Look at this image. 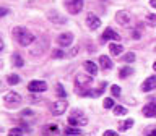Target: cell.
<instances>
[{
  "label": "cell",
  "mask_w": 156,
  "mask_h": 136,
  "mask_svg": "<svg viewBox=\"0 0 156 136\" xmlns=\"http://www.w3.org/2000/svg\"><path fill=\"white\" fill-rule=\"evenodd\" d=\"M115 21H117V24H120L124 28H130L133 24V16L127 10H120V12L115 13Z\"/></svg>",
  "instance_id": "cell-1"
},
{
  "label": "cell",
  "mask_w": 156,
  "mask_h": 136,
  "mask_svg": "<svg viewBox=\"0 0 156 136\" xmlns=\"http://www.w3.org/2000/svg\"><path fill=\"white\" fill-rule=\"evenodd\" d=\"M86 121H88V118H86V117L81 114L80 110H73L72 114H70V117H68V123L73 125V126H81V125H86Z\"/></svg>",
  "instance_id": "cell-2"
},
{
  "label": "cell",
  "mask_w": 156,
  "mask_h": 136,
  "mask_svg": "<svg viewBox=\"0 0 156 136\" xmlns=\"http://www.w3.org/2000/svg\"><path fill=\"white\" fill-rule=\"evenodd\" d=\"M47 46H49V41H47V37H41L39 41H36V44H34V47L29 50V53L31 55H34V57H37V55H42L44 53V50L47 49Z\"/></svg>",
  "instance_id": "cell-3"
},
{
  "label": "cell",
  "mask_w": 156,
  "mask_h": 136,
  "mask_svg": "<svg viewBox=\"0 0 156 136\" xmlns=\"http://www.w3.org/2000/svg\"><path fill=\"white\" fill-rule=\"evenodd\" d=\"M65 8L68 10V13L78 15L83 8V0H65Z\"/></svg>",
  "instance_id": "cell-4"
},
{
  "label": "cell",
  "mask_w": 156,
  "mask_h": 136,
  "mask_svg": "<svg viewBox=\"0 0 156 136\" xmlns=\"http://www.w3.org/2000/svg\"><path fill=\"white\" fill-rule=\"evenodd\" d=\"M67 107H68V104H67V100L63 99V97H62V99H58V100H55V102L52 104V107H51L52 115H55V117H57V115H62L63 112L67 110Z\"/></svg>",
  "instance_id": "cell-5"
},
{
  "label": "cell",
  "mask_w": 156,
  "mask_h": 136,
  "mask_svg": "<svg viewBox=\"0 0 156 136\" xmlns=\"http://www.w3.org/2000/svg\"><path fill=\"white\" fill-rule=\"evenodd\" d=\"M46 89H47V83L46 81L34 80V81H29V84H28V91L29 92H44Z\"/></svg>",
  "instance_id": "cell-6"
},
{
  "label": "cell",
  "mask_w": 156,
  "mask_h": 136,
  "mask_svg": "<svg viewBox=\"0 0 156 136\" xmlns=\"http://www.w3.org/2000/svg\"><path fill=\"white\" fill-rule=\"evenodd\" d=\"M3 99H5V104L8 107H15L21 102V96H20L18 92H8V94H5Z\"/></svg>",
  "instance_id": "cell-7"
},
{
  "label": "cell",
  "mask_w": 156,
  "mask_h": 136,
  "mask_svg": "<svg viewBox=\"0 0 156 136\" xmlns=\"http://www.w3.org/2000/svg\"><path fill=\"white\" fill-rule=\"evenodd\" d=\"M18 39V42L21 44V46H24V47H28V46H31V44L36 41V37H34V34H31L29 31H24L21 36H18L16 37Z\"/></svg>",
  "instance_id": "cell-8"
},
{
  "label": "cell",
  "mask_w": 156,
  "mask_h": 136,
  "mask_svg": "<svg viewBox=\"0 0 156 136\" xmlns=\"http://www.w3.org/2000/svg\"><path fill=\"white\" fill-rule=\"evenodd\" d=\"M57 42H58V46H62V47L70 46V44L73 42V34L72 32H62V34H58Z\"/></svg>",
  "instance_id": "cell-9"
},
{
  "label": "cell",
  "mask_w": 156,
  "mask_h": 136,
  "mask_svg": "<svg viewBox=\"0 0 156 136\" xmlns=\"http://www.w3.org/2000/svg\"><path fill=\"white\" fill-rule=\"evenodd\" d=\"M86 24H88L90 29H98L101 26V19L98 18L94 13H88L86 15Z\"/></svg>",
  "instance_id": "cell-10"
},
{
  "label": "cell",
  "mask_w": 156,
  "mask_h": 136,
  "mask_svg": "<svg viewBox=\"0 0 156 136\" xmlns=\"http://www.w3.org/2000/svg\"><path fill=\"white\" fill-rule=\"evenodd\" d=\"M102 41H120V34H117L112 28H106L102 32Z\"/></svg>",
  "instance_id": "cell-11"
},
{
  "label": "cell",
  "mask_w": 156,
  "mask_h": 136,
  "mask_svg": "<svg viewBox=\"0 0 156 136\" xmlns=\"http://www.w3.org/2000/svg\"><path fill=\"white\" fill-rule=\"evenodd\" d=\"M143 115L145 117H150V118H156V100H151L150 104H146L143 107Z\"/></svg>",
  "instance_id": "cell-12"
},
{
  "label": "cell",
  "mask_w": 156,
  "mask_h": 136,
  "mask_svg": "<svg viewBox=\"0 0 156 136\" xmlns=\"http://www.w3.org/2000/svg\"><path fill=\"white\" fill-rule=\"evenodd\" d=\"M85 84H86V86L91 84V76H86V75H83V73L76 75V76H75V86H76V87H83Z\"/></svg>",
  "instance_id": "cell-13"
},
{
  "label": "cell",
  "mask_w": 156,
  "mask_h": 136,
  "mask_svg": "<svg viewBox=\"0 0 156 136\" xmlns=\"http://www.w3.org/2000/svg\"><path fill=\"white\" fill-rule=\"evenodd\" d=\"M156 87V75L154 76H150L148 80L143 81V84H141V91L148 92V91H153Z\"/></svg>",
  "instance_id": "cell-14"
},
{
  "label": "cell",
  "mask_w": 156,
  "mask_h": 136,
  "mask_svg": "<svg viewBox=\"0 0 156 136\" xmlns=\"http://www.w3.org/2000/svg\"><path fill=\"white\" fill-rule=\"evenodd\" d=\"M47 18L51 19L52 23H55V24H63V23H67V19L62 16V15H58L57 12H49L47 13Z\"/></svg>",
  "instance_id": "cell-15"
},
{
  "label": "cell",
  "mask_w": 156,
  "mask_h": 136,
  "mask_svg": "<svg viewBox=\"0 0 156 136\" xmlns=\"http://www.w3.org/2000/svg\"><path fill=\"white\" fill-rule=\"evenodd\" d=\"M99 65H101L102 70H111V68H112V62H111V58L107 55H101L99 57Z\"/></svg>",
  "instance_id": "cell-16"
},
{
  "label": "cell",
  "mask_w": 156,
  "mask_h": 136,
  "mask_svg": "<svg viewBox=\"0 0 156 136\" xmlns=\"http://www.w3.org/2000/svg\"><path fill=\"white\" fill-rule=\"evenodd\" d=\"M85 70L90 73L91 76H94V75H98V65L96 63H93V62H85Z\"/></svg>",
  "instance_id": "cell-17"
},
{
  "label": "cell",
  "mask_w": 156,
  "mask_h": 136,
  "mask_svg": "<svg viewBox=\"0 0 156 136\" xmlns=\"http://www.w3.org/2000/svg\"><path fill=\"white\" fill-rule=\"evenodd\" d=\"M109 50L112 55H120L122 52H124V47L120 46V44H112L111 42V46H109Z\"/></svg>",
  "instance_id": "cell-18"
},
{
  "label": "cell",
  "mask_w": 156,
  "mask_h": 136,
  "mask_svg": "<svg viewBox=\"0 0 156 136\" xmlns=\"http://www.w3.org/2000/svg\"><path fill=\"white\" fill-rule=\"evenodd\" d=\"M12 60H13V65H15V66H23V65H24L23 57L20 55V53H13V55H12Z\"/></svg>",
  "instance_id": "cell-19"
},
{
  "label": "cell",
  "mask_w": 156,
  "mask_h": 136,
  "mask_svg": "<svg viewBox=\"0 0 156 136\" xmlns=\"http://www.w3.org/2000/svg\"><path fill=\"white\" fill-rule=\"evenodd\" d=\"M132 73H133V70H132L130 66H124V68H120V70H119V76L120 78H127V76H130Z\"/></svg>",
  "instance_id": "cell-20"
},
{
  "label": "cell",
  "mask_w": 156,
  "mask_h": 136,
  "mask_svg": "<svg viewBox=\"0 0 156 136\" xmlns=\"http://www.w3.org/2000/svg\"><path fill=\"white\" fill-rule=\"evenodd\" d=\"M132 125H133V120H132V118H129V120L122 121V123L119 125V130H120V131H125V130L132 128Z\"/></svg>",
  "instance_id": "cell-21"
},
{
  "label": "cell",
  "mask_w": 156,
  "mask_h": 136,
  "mask_svg": "<svg viewBox=\"0 0 156 136\" xmlns=\"http://www.w3.org/2000/svg\"><path fill=\"white\" fill-rule=\"evenodd\" d=\"M65 134H81V130L80 128H75V126H68V128H65V131H63Z\"/></svg>",
  "instance_id": "cell-22"
},
{
  "label": "cell",
  "mask_w": 156,
  "mask_h": 136,
  "mask_svg": "<svg viewBox=\"0 0 156 136\" xmlns=\"http://www.w3.org/2000/svg\"><path fill=\"white\" fill-rule=\"evenodd\" d=\"M122 60H124V62H127V63H132V62H135V53H133V52H129V53H125Z\"/></svg>",
  "instance_id": "cell-23"
},
{
  "label": "cell",
  "mask_w": 156,
  "mask_h": 136,
  "mask_svg": "<svg viewBox=\"0 0 156 136\" xmlns=\"http://www.w3.org/2000/svg\"><path fill=\"white\" fill-rule=\"evenodd\" d=\"M114 114L115 115H125L127 114V109H125V107H122V105H115L114 107Z\"/></svg>",
  "instance_id": "cell-24"
},
{
  "label": "cell",
  "mask_w": 156,
  "mask_h": 136,
  "mask_svg": "<svg viewBox=\"0 0 156 136\" xmlns=\"http://www.w3.org/2000/svg\"><path fill=\"white\" fill-rule=\"evenodd\" d=\"M146 23H148L151 28H154L156 26V15H148V16H146Z\"/></svg>",
  "instance_id": "cell-25"
},
{
  "label": "cell",
  "mask_w": 156,
  "mask_h": 136,
  "mask_svg": "<svg viewBox=\"0 0 156 136\" xmlns=\"http://www.w3.org/2000/svg\"><path fill=\"white\" fill-rule=\"evenodd\" d=\"M102 105H104V109H112V107H114V99L107 97V99H104V102H102Z\"/></svg>",
  "instance_id": "cell-26"
},
{
  "label": "cell",
  "mask_w": 156,
  "mask_h": 136,
  "mask_svg": "<svg viewBox=\"0 0 156 136\" xmlns=\"http://www.w3.org/2000/svg\"><path fill=\"white\" fill-rule=\"evenodd\" d=\"M7 80H8L10 84H18V83H20V76L18 75H10Z\"/></svg>",
  "instance_id": "cell-27"
},
{
  "label": "cell",
  "mask_w": 156,
  "mask_h": 136,
  "mask_svg": "<svg viewBox=\"0 0 156 136\" xmlns=\"http://www.w3.org/2000/svg\"><path fill=\"white\" fill-rule=\"evenodd\" d=\"M111 92H112V96H114V97H119L120 96V87L117 84H112L111 86Z\"/></svg>",
  "instance_id": "cell-28"
},
{
  "label": "cell",
  "mask_w": 156,
  "mask_h": 136,
  "mask_svg": "<svg viewBox=\"0 0 156 136\" xmlns=\"http://www.w3.org/2000/svg\"><path fill=\"white\" fill-rule=\"evenodd\" d=\"M24 31H26L24 28H15V29H13V36H15V37H18V36H21Z\"/></svg>",
  "instance_id": "cell-29"
},
{
  "label": "cell",
  "mask_w": 156,
  "mask_h": 136,
  "mask_svg": "<svg viewBox=\"0 0 156 136\" xmlns=\"http://www.w3.org/2000/svg\"><path fill=\"white\" fill-rule=\"evenodd\" d=\"M57 94L60 96V97H65V96H67V94H65V89H63L62 84H57Z\"/></svg>",
  "instance_id": "cell-30"
},
{
  "label": "cell",
  "mask_w": 156,
  "mask_h": 136,
  "mask_svg": "<svg viewBox=\"0 0 156 136\" xmlns=\"http://www.w3.org/2000/svg\"><path fill=\"white\" fill-rule=\"evenodd\" d=\"M8 133H10V134H23L24 130H21V128H12Z\"/></svg>",
  "instance_id": "cell-31"
},
{
  "label": "cell",
  "mask_w": 156,
  "mask_h": 136,
  "mask_svg": "<svg viewBox=\"0 0 156 136\" xmlns=\"http://www.w3.org/2000/svg\"><path fill=\"white\" fill-rule=\"evenodd\" d=\"M63 55H65V53H63L62 50H58V49H57V50H54V52H52V57H54V58H62Z\"/></svg>",
  "instance_id": "cell-32"
},
{
  "label": "cell",
  "mask_w": 156,
  "mask_h": 136,
  "mask_svg": "<svg viewBox=\"0 0 156 136\" xmlns=\"http://www.w3.org/2000/svg\"><path fill=\"white\" fill-rule=\"evenodd\" d=\"M10 10L8 8H5V7H0V16H5V15H8Z\"/></svg>",
  "instance_id": "cell-33"
},
{
  "label": "cell",
  "mask_w": 156,
  "mask_h": 136,
  "mask_svg": "<svg viewBox=\"0 0 156 136\" xmlns=\"http://www.w3.org/2000/svg\"><path fill=\"white\" fill-rule=\"evenodd\" d=\"M47 131H51V133H57L58 128H57L55 125H49V130H47Z\"/></svg>",
  "instance_id": "cell-34"
},
{
  "label": "cell",
  "mask_w": 156,
  "mask_h": 136,
  "mask_svg": "<svg viewBox=\"0 0 156 136\" xmlns=\"http://www.w3.org/2000/svg\"><path fill=\"white\" fill-rule=\"evenodd\" d=\"M21 115H24V117H28V115H33V110H29V109H24V110L21 112Z\"/></svg>",
  "instance_id": "cell-35"
},
{
  "label": "cell",
  "mask_w": 156,
  "mask_h": 136,
  "mask_svg": "<svg viewBox=\"0 0 156 136\" xmlns=\"http://www.w3.org/2000/svg\"><path fill=\"white\" fill-rule=\"evenodd\" d=\"M117 133L115 131H112V130H107V131H104V136H115Z\"/></svg>",
  "instance_id": "cell-36"
},
{
  "label": "cell",
  "mask_w": 156,
  "mask_h": 136,
  "mask_svg": "<svg viewBox=\"0 0 156 136\" xmlns=\"http://www.w3.org/2000/svg\"><path fill=\"white\" fill-rule=\"evenodd\" d=\"M132 37H133V39H140V31H133V32H132Z\"/></svg>",
  "instance_id": "cell-37"
},
{
  "label": "cell",
  "mask_w": 156,
  "mask_h": 136,
  "mask_svg": "<svg viewBox=\"0 0 156 136\" xmlns=\"http://www.w3.org/2000/svg\"><path fill=\"white\" fill-rule=\"evenodd\" d=\"M29 100H31V102H39V99L36 96H31V97H29Z\"/></svg>",
  "instance_id": "cell-38"
},
{
  "label": "cell",
  "mask_w": 156,
  "mask_h": 136,
  "mask_svg": "<svg viewBox=\"0 0 156 136\" xmlns=\"http://www.w3.org/2000/svg\"><path fill=\"white\" fill-rule=\"evenodd\" d=\"M150 5H151L153 8H156V0H150Z\"/></svg>",
  "instance_id": "cell-39"
},
{
  "label": "cell",
  "mask_w": 156,
  "mask_h": 136,
  "mask_svg": "<svg viewBox=\"0 0 156 136\" xmlns=\"http://www.w3.org/2000/svg\"><path fill=\"white\" fill-rule=\"evenodd\" d=\"M2 50H3V41L0 39V52H2Z\"/></svg>",
  "instance_id": "cell-40"
},
{
  "label": "cell",
  "mask_w": 156,
  "mask_h": 136,
  "mask_svg": "<svg viewBox=\"0 0 156 136\" xmlns=\"http://www.w3.org/2000/svg\"><path fill=\"white\" fill-rule=\"evenodd\" d=\"M148 133H150V134H156V128H153V130H150Z\"/></svg>",
  "instance_id": "cell-41"
},
{
  "label": "cell",
  "mask_w": 156,
  "mask_h": 136,
  "mask_svg": "<svg viewBox=\"0 0 156 136\" xmlns=\"http://www.w3.org/2000/svg\"><path fill=\"white\" fill-rule=\"evenodd\" d=\"M153 70L156 71V60H154V63H153Z\"/></svg>",
  "instance_id": "cell-42"
}]
</instances>
